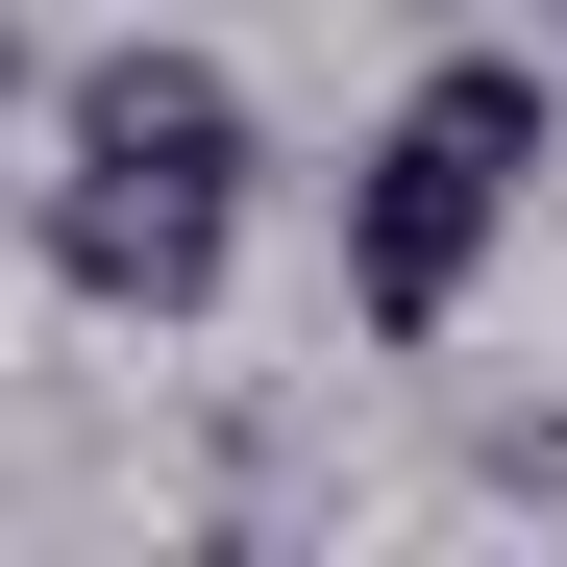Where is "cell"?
Segmentation results:
<instances>
[{"label": "cell", "instance_id": "cell-1", "mask_svg": "<svg viewBox=\"0 0 567 567\" xmlns=\"http://www.w3.org/2000/svg\"><path fill=\"white\" fill-rule=\"evenodd\" d=\"M518 198H543V74H518V50H444L420 100L346 148V321H370V346H444Z\"/></svg>", "mask_w": 567, "mask_h": 567}, {"label": "cell", "instance_id": "cell-2", "mask_svg": "<svg viewBox=\"0 0 567 567\" xmlns=\"http://www.w3.org/2000/svg\"><path fill=\"white\" fill-rule=\"evenodd\" d=\"M74 173H148V198H247V74L223 50H74L50 74Z\"/></svg>", "mask_w": 567, "mask_h": 567}, {"label": "cell", "instance_id": "cell-3", "mask_svg": "<svg viewBox=\"0 0 567 567\" xmlns=\"http://www.w3.org/2000/svg\"><path fill=\"white\" fill-rule=\"evenodd\" d=\"M223 247H247V198H148V173H50V297H100V321H198V297H223Z\"/></svg>", "mask_w": 567, "mask_h": 567}, {"label": "cell", "instance_id": "cell-4", "mask_svg": "<svg viewBox=\"0 0 567 567\" xmlns=\"http://www.w3.org/2000/svg\"><path fill=\"white\" fill-rule=\"evenodd\" d=\"M0 100H25V25H0Z\"/></svg>", "mask_w": 567, "mask_h": 567}]
</instances>
